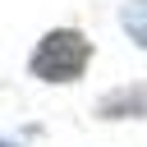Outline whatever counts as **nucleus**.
I'll list each match as a JSON object with an SVG mask.
<instances>
[{
  "mask_svg": "<svg viewBox=\"0 0 147 147\" xmlns=\"http://www.w3.org/2000/svg\"><path fill=\"white\" fill-rule=\"evenodd\" d=\"M87 64H92V41L78 28H51L28 55V74L41 83H74L83 78Z\"/></svg>",
  "mask_w": 147,
  "mask_h": 147,
  "instance_id": "f257e3e1",
  "label": "nucleus"
},
{
  "mask_svg": "<svg viewBox=\"0 0 147 147\" xmlns=\"http://www.w3.org/2000/svg\"><path fill=\"white\" fill-rule=\"evenodd\" d=\"M101 119H147V83H124L96 101Z\"/></svg>",
  "mask_w": 147,
  "mask_h": 147,
  "instance_id": "f03ea898",
  "label": "nucleus"
},
{
  "mask_svg": "<svg viewBox=\"0 0 147 147\" xmlns=\"http://www.w3.org/2000/svg\"><path fill=\"white\" fill-rule=\"evenodd\" d=\"M119 28L129 32V41L138 51H147V0H129L119 5Z\"/></svg>",
  "mask_w": 147,
  "mask_h": 147,
  "instance_id": "7ed1b4c3",
  "label": "nucleus"
},
{
  "mask_svg": "<svg viewBox=\"0 0 147 147\" xmlns=\"http://www.w3.org/2000/svg\"><path fill=\"white\" fill-rule=\"evenodd\" d=\"M0 147H18V142H9V138H0Z\"/></svg>",
  "mask_w": 147,
  "mask_h": 147,
  "instance_id": "20e7f679",
  "label": "nucleus"
}]
</instances>
